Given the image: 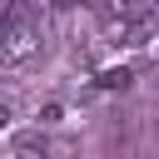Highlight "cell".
<instances>
[{"label": "cell", "mask_w": 159, "mask_h": 159, "mask_svg": "<svg viewBox=\"0 0 159 159\" xmlns=\"http://www.w3.org/2000/svg\"><path fill=\"white\" fill-rule=\"evenodd\" d=\"M5 159H45V139L40 134H25V139H15L5 149Z\"/></svg>", "instance_id": "1"}, {"label": "cell", "mask_w": 159, "mask_h": 159, "mask_svg": "<svg viewBox=\"0 0 159 159\" xmlns=\"http://www.w3.org/2000/svg\"><path fill=\"white\" fill-rule=\"evenodd\" d=\"M129 80H134V70H129V65H109V70H99V80H94V84H99V89H124Z\"/></svg>", "instance_id": "2"}]
</instances>
